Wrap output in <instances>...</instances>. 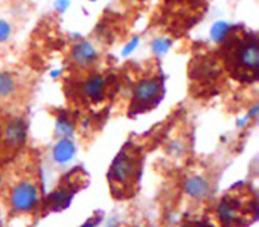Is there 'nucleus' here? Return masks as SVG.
Instances as JSON below:
<instances>
[{
  "mask_svg": "<svg viewBox=\"0 0 259 227\" xmlns=\"http://www.w3.org/2000/svg\"><path fill=\"white\" fill-rule=\"evenodd\" d=\"M145 0H123V3L124 5H127V6H137V5H142Z\"/></svg>",
  "mask_w": 259,
  "mask_h": 227,
  "instance_id": "obj_9",
  "label": "nucleus"
},
{
  "mask_svg": "<svg viewBox=\"0 0 259 227\" xmlns=\"http://www.w3.org/2000/svg\"><path fill=\"white\" fill-rule=\"evenodd\" d=\"M142 169V155L140 148L124 145L108 169V183L114 196H129L138 184Z\"/></svg>",
  "mask_w": 259,
  "mask_h": 227,
  "instance_id": "obj_3",
  "label": "nucleus"
},
{
  "mask_svg": "<svg viewBox=\"0 0 259 227\" xmlns=\"http://www.w3.org/2000/svg\"><path fill=\"white\" fill-rule=\"evenodd\" d=\"M100 61V55L97 49L89 42H80L73 46L70 52L68 65L73 70L74 78H83L97 71V65Z\"/></svg>",
  "mask_w": 259,
  "mask_h": 227,
  "instance_id": "obj_6",
  "label": "nucleus"
},
{
  "mask_svg": "<svg viewBox=\"0 0 259 227\" xmlns=\"http://www.w3.org/2000/svg\"><path fill=\"white\" fill-rule=\"evenodd\" d=\"M27 143V121L24 113H0V165L9 164Z\"/></svg>",
  "mask_w": 259,
  "mask_h": 227,
  "instance_id": "obj_5",
  "label": "nucleus"
},
{
  "mask_svg": "<svg viewBox=\"0 0 259 227\" xmlns=\"http://www.w3.org/2000/svg\"><path fill=\"white\" fill-rule=\"evenodd\" d=\"M164 94V78L159 68L145 70L140 78L132 79L131 111L144 113L154 108Z\"/></svg>",
  "mask_w": 259,
  "mask_h": 227,
  "instance_id": "obj_4",
  "label": "nucleus"
},
{
  "mask_svg": "<svg viewBox=\"0 0 259 227\" xmlns=\"http://www.w3.org/2000/svg\"><path fill=\"white\" fill-rule=\"evenodd\" d=\"M83 227H97L95 224H92V223H88V224H84Z\"/></svg>",
  "mask_w": 259,
  "mask_h": 227,
  "instance_id": "obj_10",
  "label": "nucleus"
},
{
  "mask_svg": "<svg viewBox=\"0 0 259 227\" xmlns=\"http://www.w3.org/2000/svg\"><path fill=\"white\" fill-rule=\"evenodd\" d=\"M225 71L241 82L256 81L259 76V42L255 33L244 31L233 36L221 51Z\"/></svg>",
  "mask_w": 259,
  "mask_h": 227,
  "instance_id": "obj_1",
  "label": "nucleus"
},
{
  "mask_svg": "<svg viewBox=\"0 0 259 227\" xmlns=\"http://www.w3.org/2000/svg\"><path fill=\"white\" fill-rule=\"evenodd\" d=\"M209 190H210L209 183L203 177H199V175L190 177L185 181V192H187V195H190L194 199H203V198H206L209 195Z\"/></svg>",
  "mask_w": 259,
  "mask_h": 227,
  "instance_id": "obj_7",
  "label": "nucleus"
},
{
  "mask_svg": "<svg viewBox=\"0 0 259 227\" xmlns=\"http://www.w3.org/2000/svg\"><path fill=\"white\" fill-rule=\"evenodd\" d=\"M34 94V79L22 68L0 70V113H25Z\"/></svg>",
  "mask_w": 259,
  "mask_h": 227,
  "instance_id": "obj_2",
  "label": "nucleus"
},
{
  "mask_svg": "<svg viewBox=\"0 0 259 227\" xmlns=\"http://www.w3.org/2000/svg\"><path fill=\"white\" fill-rule=\"evenodd\" d=\"M71 155H73V147L70 143H61L58 145V148H57V153H55V156H57V159L58 161H62V162H65V161H68L70 158H71Z\"/></svg>",
  "mask_w": 259,
  "mask_h": 227,
  "instance_id": "obj_8",
  "label": "nucleus"
},
{
  "mask_svg": "<svg viewBox=\"0 0 259 227\" xmlns=\"http://www.w3.org/2000/svg\"><path fill=\"white\" fill-rule=\"evenodd\" d=\"M0 227H2V223H0Z\"/></svg>",
  "mask_w": 259,
  "mask_h": 227,
  "instance_id": "obj_11",
  "label": "nucleus"
}]
</instances>
